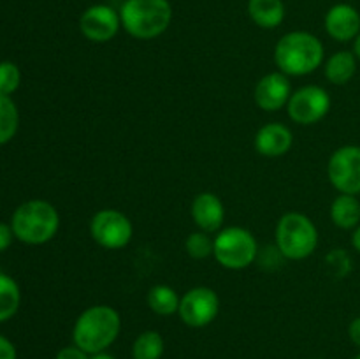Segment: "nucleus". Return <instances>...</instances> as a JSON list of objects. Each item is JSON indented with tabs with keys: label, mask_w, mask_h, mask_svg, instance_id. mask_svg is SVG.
Instances as JSON below:
<instances>
[{
	"label": "nucleus",
	"mask_w": 360,
	"mask_h": 359,
	"mask_svg": "<svg viewBox=\"0 0 360 359\" xmlns=\"http://www.w3.org/2000/svg\"><path fill=\"white\" fill-rule=\"evenodd\" d=\"M213 248H214V243L213 239L210 238V232H192L188 234L185 241V250L192 259L195 260H202L207 259L210 256H213Z\"/></svg>",
	"instance_id": "obj_23"
},
{
	"label": "nucleus",
	"mask_w": 360,
	"mask_h": 359,
	"mask_svg": "<svg viewBox=\"0 0 360 359\" xmlns=\"http://www.w3.org/2000/svg\"><path fill=\"white\" fill-rule=\"evenodd\" d=\"M90 359H116V358H112V355L108 354V352H98V354L91 355Z\"/></svg>",
	"instance_id": "obj_30"
},
{
	"label": "nucleus",
	"mask_w": 360,
	"mask_h": 359,
	"mask_svg": "<svg viewBox=\"0 0 360 359\" xmlns=\"http://www.w3.org/2000/svg\"><path fill=\"white\" fill-rule=\"evenodd\" d=\"M164 338L158 331H144L132 345L134 359H160L164 354Z\"/></svg>",
	"instance_id": "obj_21"
},
{
	"label": "nucleus",
	"mask_w": 360,
	"mask_h": 359,
	"mask_svg": "<svg viewBox=\"0 0 360 359\" xmlns=\"http://www.w3.org/2000/svg\"><path fill=\"white\" fill-rule=\"evenodd\" d=\"M13 238H14L13 227L4 224V222H0V252L9 248L11 243H13Z\"/></svg>",
	"instance_id": "obj_26"
},
{
	"label": "nucleus",
	"mask_w": 360,
	"mask_h": 359,
	"mask_svg": "<svg viewBox=\"0 0 360 359\" xmlns=\"http://www.w3.org/2000/svg\"><path fill=\"white\" fill-rule=\"evenodd\" d=\"M330 185L341 194H360V146L347 144L330 155L327 164Z\"/></svg>",
	"instance_id": "obj_8"
},
{
	"label": "nucleus",
	"mask_w": 360,
	"mask_h": 359,
	"mask_svg": "<svg viewBox=\"0 0 360 359\" xmlns=\"http://www.w3.org/2000/svg\"><path fill=\"white\" fill-rule=\"evenodd\" d=\"M355 359H360V354H359V355H355Z\"/></svg>",
	"instance_id": "obj_32"
},
{
	"label": "nucleus",
	"mask_w": 360,
	"mask_h": 359,
	"mask_svg": "<svg viewBox=\"0 0 360 359\" xmlns=\"http://www.w3.org/2000/svg\"><path fill=\"white\" fill-rule=\"evenodd\" d=\"M330 220L340 229L360 225V201L352 194H340L330 204Z\"/></svg>",
	"instance_id": "obj_17"
},
{
	"label": "nucleus",
	"mask_w": 360,
	"mask_h": 359,
	"mask_svg": "<svg viewBox=\"0 0 360 359\" xmlns=\"http://www.w3.org/2000/svg\"><path fill=\"white\" fill-rule=\"evenodd\" d=\"M326 30L336 41H352L360 34L359 11L350 4H336L326 14Z\"/></svg>",
	"instance_id": "obj_13"
},
{
	"label": "nucleus",
	"mask_w": 360,
	"mask_h": 359,
	"mask_svg": "<svg viewBox=\"0 0 360 359\" xmlns=\"http://www.w3.org/2000/svg\"><path fill=\"white\" fill-rule=\"evenodd\" d=\"M220 312V298L210 287H193L181 296L179 319L190 327H204L213 322Z\"/></svg>",
	"instance_id": "obj_10"
},
{
	"label": "nucleus",
	"mask_w": 360,
	"mask_h": 359,
	"mask_svg": "<svg viewBox=\"0 0 360 359\" xmlns=\"http://www.w3.org/2000/svg\"><path fill=\"white\" fill-rule=\"evenodd\" d=\"M148 306L153 310L158 315H172V313H178L179 310V298L178 292L172 287L164 284L153 285V287L148 291Z\"/></svg>",
	"instance_id": "obj_19"
},
{
	"label": "nucleus",
	"mask_w": 360,
	"mask_h": 359,
	"mask_svg": "<svg viewBox=\"0 0 360 359\" xmlns=\"http://www.w3.org/2000/svg\"><path fill=\"white\" fill-rule=\"evenodd\" d=\"M122 317L112 306L95 305L84 310L76 319L72 329L74 345L88 354L104 352L118 338Z\"/></svg>",
	"instance_id": "obj_1"
},
{
	"label": "nucleus",
	"mask_w": 360,
	"mask_h": 359,
	"mask_svg": "<svg viewBox=\"0 0 360 359\" xmlns=\"http://www.w3.org/2000/svg\"><path fill=\"white\" fill-rule=\"evenodd\" d=\"M0 359H16V348L2 334H0Z\"/></svg>",
	"instance_id": "obj_27"
},
{
	"label": "nucleus",
	"mask_w": 360,
	"mask_h": 359,
	"mask_svg": "<svg viewBox=\"0 0 360 359\" xmlns=\"http://www.w3.org/2000/svg\"><path fill=\"white\" fill-rule=\"evenodd\" d=\"M352 245H354V248L360 253V225L355 227L354 234H352Z\"/></svg>",
	"instance_id": "obj_29"
},
{
	"label": "nucleus",
	"mask_w": 360,
	"mask_h": 359,
	"mask_svg": "<svg viewBox=\"0 0 360 359\" xmlns=\"http://www.w3.org/2000/svg\"><path fill=\"white\" fill-rule=\"evenodd\" d=\"M21 83L20 67L13 62H0V94L11 95Z\"/></svg>",
	"instance_id": "obj_24"
},
{
	"label": "nucleus",
	"mask_w": 360,
	"mask_h": 359,
	"mask_svg": "<svg viewBox=\"0 0 360 359\" xmlns=\"http://www.w3.org/2000/svg\"><path fill=\"white\" fill-rule=\"evenodd\" d=\"M292 97V83L287 74L269 73L260 77L255 84L253 99L255 104L264 111H280L283 106L288 104Z\"/></svg>",
	"instance_id": "obj_12"
},
{
	"label": "nucleus",
	"mask_w": 360,
	"mask_h": 359,
	"mask_svg": "<svg viewBox=\"0 0 360 359\" xmlns=\"http://www.w3.org/2000/svg\"><path fill=\"white\" fill-rule=\"evenodd\" d=\"M120 27H122L120 14L105 4L88 7L79 18L81 34L91 42L111 41L118 34Z\"/></svg>",
	"instance_id": "obj_11"
},
{
	"label": "nucleus",
	"mask_w": 360,
	"mask_h": 359,
	"mask_svg": "<svg viewBox=\"0 0 360 359\" xmlns=\"http://www.w3.org/2000/svg\"><path fill=\"white\" fill-rule=\"evenodd\" d=\"M354 53L355 56L360 60V34L355 37V42H354Z\"/></svg>",
	"instance_id": "obj_31"
},
{
	"label": "nucleus",
	"mask_w": 360,
	"mask_h": 359,
	"mask_svg": "<svg viewBox=\"0 0 360 359\" xmlns=\"http://www.w3.org/2000/svg\"><path fill=\"white\" fill-rule=\"evenodd\" d=\"M357 73V56L350 51H338L326 62V77L333 84H347Z\"/></svg>",
	"instance_id": "obj_18"
},
{
	"label": "nucleus",
	"mask_w": 360,
	"mask_h": 359,
	"mask_svg": "<svg viewBox=\"0 0 360 359\" xmlns=\"http://www.w3.org/2000/svg\"><path fill=\"white\" fill-rule=\"evenodd\" d=\"M193 222L204 232H218L224 225L225 208L220 197L213 192H200L190 208Z\"/></svg>",
	"instance_id": "obj_14"
},
{
	"label": "nucleus",
	"mask_w": 360,
	"mask_h": 359,
	"mask_svg": "<svg viewBox=\"0 0 360 359\" xmlns=\"http://www.w3.org/2000/svg\"><path fill=\"white\" fill-rule=\"evenodd\" d=\"M56 359H90L88 358V352H84L83 348H79L77 345H70V347L60 348Z\"/></svg>",
	"instance_id": "obj_25"
},
{
	"label": "nucleus",
	"mask_w": 360,
	"mask_h": 359,
	"mask_svg": "<svg viewBox=\"0 0 360 359\" xmlns=\"http://www.w3.org/2000/svg\"><path fill=\"white\" fill-rule=\"evenodd\" d=\"M90 234L102 248L120 250L129 245L132 239L134 225L125 213L105 208L91 217Z\"/></svg>",
	"instance_id": "obj_7"
},
{
	"label": "nucleus",
	"mask_w": 360,
	"mask_h": 359,
	"mask_svg": "<svg viewBox=\"0 0 360 359\" xmlns=\"http://www.w3.org/2000/svg\"><path fill=\"white\" fill-rule=\"evenodd\" d=\"M330 109V95L326 88L308 84L292 94L287 113L292 122L299 125H313L326 118Z\"/></svg>",
	"instance_id": "obj_9"
},
{
	"label": "nucleus",
	"mask_w": 360,
	"mask_h": 359,
	"mask_svg": "<svg viewBox=\"0 0 360 359\" xmlns=\"http://www.w3.org/2000/svg\"><path fill=\"white\" fill-rule=\"evenodd\" d=\"M11 227L20 241L27 245H42L58 232L60 215L48 201L32 199L16 208Z\"/></svg>",
	"instance_id": "obj_3"
},
{
	"label": "nucleus",
	"mask_w": 360,
	"mask_h": 359,
	"mask_svg": "<svg viewBox=\"0 0 360 359\" xmlns=\"http://www.w3.org/2000/svg\"><path fill=\"white\" fill-rule=\"evenodd\" d=\"M122 27L132 37L150 41L169 28L172 7L169 0H125L120 9Z\"/></svg>",
	"instance_id": "obj_4"
},
{
	"label": "nucleus",
	"mask_w": 360,
	"mask_h": 359,
	"mask_svg": "<svg viewBox=\"0 0 360 359\" xmlns=\"http://www.w3.org/2000/svg\"><path fill=\"white\" fill-rule=\"evenodd\" d=\"M20 123L18 108L9 95L0 94V144L9 143L14 137Z\"/></svg>",
	"instance_id": "obj_22"
},
{
	"label": "nucleus",
	"mask_w": 360,
	"mask_h": 359,
	"mask_svg": "<svg viewBox=\"0 0 360 359\" xmlns=\"http://www.w3.org/2000/svg\"><path fill=\"white\" fill-rule=\"evenodd\" d=\"M276 248L285 259L302 260L311 256L319 246V231L309 217L297 211L285 213L278 220L276 231Z\"/></svg>",
	"instance_id": "obj_5"
},
{
	"label": "nucleus",
	"mask_w": 360,
	"mask_h": 359,
	"mask_svg": "<svg viewBox=\"0 0 360 359\" xmlns=\"http://www.w3.org/2000/svg\"><path fill=\"white\" fill-rule=\"evenodd\" d=\"M348 334H350V340L354 341L357 347H360V317H355L350 322V327H348Z\"/></svg>",
	"instance_id": "obj_28"
},
{
	"label": "nucleus",
	"mask_w": 360,
	"mask_h": 359,
	"mask_svg": "<svg viewBox=\"0 0 360 359\" xmlns=\"http://www.w3.org/2000/svg\"><path fill=\"white\" fill-rule=\"evenodd\" d=\"M213 243L214 259L225 270H246L255 263L257 256H259V245H257L255 236L245 227L232 225V227L220 229L218 234L214 236Z\"/></svg>",
	"instance_id": "obj_6"
},
{
	"label": "nucleus",
	"mask_w": 360,
	"mask_h": 359,
	"mask_svg": "<svg viewBox=\"0 0 360 359\" xmlns=\"http://www.w3.org/2000/svg\"><path fill=\"white\" fill-rule=\"evenodd\" d=\"M294 144V136L292 130L283 123H266L260 127L255 136V150L264 157H281L288 153V150Z\"/></svg>",
	"instance_id": "obj_15"
},
{
	"label": "nucleus",
	"mask_w": 360,
	"mask_h": 359,
	"mask_svg": "<svg viewBox=\"0 0 360 359\" xmlns=\"http://www.w3.org/2000/svg\"><path fill=\"white\" fill-rule=\"evenodd\" d=\"M21 303L20 285L9 275L0 273V322L16 315Z\"/></svg>",
	"instance_id": "obj_20"
},
{
	"label": "nucleus",
	"mask_w": 360,
	"mask_h": 359,
	"mask_svg": "<svg viewBox=\"0 0 360 359\" xmlns=\"http://www.w3.org/2000/svg\"><path fill=\"white\" fill-rule=\"evenodd\" d=\"M323 44L309 32L285 34L274 48V63L287 76H306L322 65Z\"/></svg>",
	"instance_id": "obj_2"
},
{
	"label": "nucleus",
	"mask_w": 360,
	"mask_h": 359,
	"mask_svg": "<svg viewBox=\"0 0 360 359\" xmlns=\"http://www.w3.org/2000/svg\"><path fill=\"white\" fill-rule=\"evenodd\" d=\"M248 14L260 28H276L285 18L283 0H248Z\"/></svg>",
	"instance_id": "obj_16"
}]
</instances>
